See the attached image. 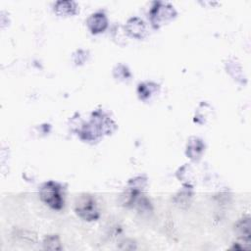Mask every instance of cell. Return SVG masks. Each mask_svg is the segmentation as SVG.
<instances>
[{
  "label": "cell",
  "mask_w": 251,
  "mask_h": 251,
  "mask_svg": "<svg viewBox=\"0 0 251 251\" xmlns=\"http://www.w3.org/2000/svg\"><path fill=\"white\" fill-rule=\"evenodd\" d=\"M112 121L102 112L93 113V117L88 125L83 127L81 133L84 135V139L91 140L96 139L103 133H108L111 131Z\"/></svg>",
  "instance_id": "6da1fadb"
},
{
  "label": "cell",
  "mask_w": 251,
  "mask_h": 251,
  "mask_svg": "<svg viewBox=\"0 0 251 251\" xmlns=\"http://www.w3.org/2000/svg\"><path fill=\"white\" fill-rule=\"evenodd\" d=\"M40 199L55 210H60L64 206V198L61 186L50 180L45 182L39 189Z\"/></svg>",
  "instance_id": "7a4b0ae2"
},
{
  "label": "cell",
  "mask_w": 251,
  "mask_h": 251,
  "mask_svg": "<svg viewBox=\"0 0 251 251\" xmlns=\"http://www.w3.org/2000/svg\"><path fill=\"white\" fill-rule=\"evenodd\" d=\"M75 211L78 217L85 221H95L99 217L96 201L89 194H81L76 198Z\"/></svg>",
  "instance_id": "3957f363"
},
{
  "label": "cell",
  "mask_w": 251,
  "mask_h": 251,
  "mask_svg": "<svg viewBox=\"0 0 251 251\" xmlns=\"http://www.w3.org/2000/svg\"><path fill=\"white\" fill-rule=\"evenodd\" d=\"M176 15L174 7L168 3L155 2L150 10V20L154 27H159L162 25L173 20Z\"/></svg>",
  "instance_id": "277c9868"
},
{
  "label": "cell",
  "mask_w": 251,
  "mask_h": 251,
  "mask_svg": "<svg viewBox=\"0 0 251 251\" xmlns=\"http://www.w3.org/2000/svg\"><path fill=\"white\" fill-rule=\"evenodd\" d=\"M86 24L92 33H99L106 29L108 25V21L103 13L97 12L90 15V17L86 21Z\"/></svg>",
  "instance_id": "5b68a950"
},
{
  "label": "cell",
  "mask_w": 251,
  "mask_h": 251,
  "mask_svg": "<svg viewBox=\"0 0 251 251\" xmlns=\"http://www.w3.org/2000/svg\"><path fill=\"white\" fill-rule=\"evenodd\" d=\"M126 32L135 38H143L146 34V27L139 18H131L127 21L126 25Z\"/></svg>",
  "instance_id": "8992f818"
},
{
  "label": "cell",
  "mask_w": 251,
  "mask_h": 251,
  "mask_svg": "<svg viewBox=\"0 0 251 251\" xmlns=\"http://www.w3.org/2000/svg\"><path fill=\"white\" fill-rule=\"evenodd\" d=\"M204 144L202 142L201 139L193 137L191 138L188 143H187V149H186V154L187 156L192 159V160H196L199 159L201 154L204 151Z\"/></svg>",
  "instance_id": "52a82bcc"
},
{
  "label": "cell",
  "mask_w": 251,
  "mask_h": 251,
  "mask_svg": "<svg viewBox=\"0 0 251 251\" xmlns=\"http://www.w3.org/2000/svg\"><path fill=\"white\" fill-rule=\"evenodd\" d=\"M54 10L59 16H72L76 12V5L73 1H58Z\"/></svg>",
  "instance_id": "ba28073f"
},
{
  "label": "cell",
  "mask_w": 251,
  "mask_h": 251,
  "mask_svg": "<svg viewBox=\"0 0 251 251\" xmlns=\"http://www.w3.org/2000/svg\"><path fill=\"white\" fill-rule=\"evenodd\" d=\"M159 85H157L156 83L153 82H146V83H140L138 85V94L140 99L145 100L147 99L152 93H155L157 91V89Z\"/></svg>",
  "instance_id": "9c48e42d"
},
{
  "label": "cell",
  "mask_w": 251,
  "mask_h": 251,
  "mask_svg": "<svg viewBox=\"0 0 251 251\" xmlns=\"http://www.w3.org/2000/svg\"><path fill=\"white\" fill-rule=\"evenodd\" d=\"M237 229L239 230L240 234L243 235V238L249 243V240H250V222H249V217L242 219L238 223Z\"/></svg>",
  "instance_id": "30bf717a"
},
{
  "label": "cell",
  "mask_w": 251,
  "mask_h": 251,
  "mask_svg": "<svg viewBox=\"0 0 251 251\" xmlns=\"http://www.w3.org/2000/svg\"><path fill=\"white\" fill-rule=\"evenodd\" d=\"M43 245L45 249H50V250H60L62 248L59 237L57 235L46 236L44 239Z\"/></svg>",
  "instance_id": "8fae6325"
},
{
  "label": "cell",
  "mask_w": 251,
  "mask_h": 251,
  "mask_svg": "<svg viewBox=\"0 0 251 251\" xmlns=\"http://www.w3.org/2000/svg\"><path fill=\"white\" fill-rule=\"evenodd\" d=\"M114 75H115V77H117L119 79H126L130 76V74L125 66L119 65L114 70Z\"/></svg>",
  "instance_id": "7c38bea8"
}]
</instances>
